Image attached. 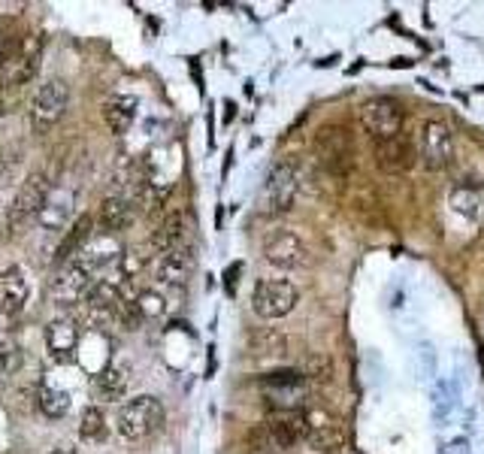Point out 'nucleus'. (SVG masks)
Here are the masks:
<instances>
[{
  "instance_id": "18",
  "label": "nucleus",
  "mask_w": 484,
  "mask_h": 454,
  "mask_svg": "<svg viewBox=\"0 0 484 454\" xmlns=\"http://www.w3.org/2000/svg\"><path fill=\"white\" fill-rule=\"evenodd\" d=\"M30 297L28 273L19 264L0 270V315H19Z\"/></svg>"
},
{
  "instance_id": "14",
  "label": "nucleus",
  "mask_w": 484,
  "mask_h": 454,
  "mask_svg": "<svg viewBox=\"0 0 484 454\" xmlns=\"http://www.w3.org/2000/svg\"><path fill=\"white\" fill-rule=\"evenodd\" d=\"M122 252L124 249L113 240V236H106V234H103V236H91V243L76 254L73 264H79V267L85 270V273L94 278V282H98V278H103L106 270L118 267V258H122Z\"/></svg>"
},
{
  "instance_id": "13",
  "label": "nucleus",
  "mask_w": 484,
  "mask_h": 454,
  "mask_svg": "<svg viewBox=\"0 0 484 454\" xmlns=\"http://www.w3.org/2000/svg\"><path fill=\"white\" fill-rule=\"evenodd\" d=\"M306 445H312L315 451L321 454H333L343 449L345 442V433H343V424L324 409H312L306 412Z\"/></svg>"
},
{
  "instance_id": "21",
  "label": "nucleus",
  "mask_w": 484,
  "mask_h": 454,
  "mask_svg": "<svg viewBox=\"0 0 484 454\" xmlns=\"http://www.w3.org/2000/svg\"><path fill=\"white\" fill-rule=\"evenodd\" d=\"M318 155L333 173L345 170L348 155H352V142H348L345 127H324V131L318 133Z\"/></svg>"
},
{
  "instance_id": "17",
  "label": "nucleus",
  "mask_w": 484,
  "mask_h": 454,
  "mask_svg": "<svg viewBox=\"0 0 484 454\" xmlns=\"http://www.w3.org/2000/svg\"><path fill=\"white\" fill-rule=\"evenodd\" d=\"M43 342L55 364H73L79 357V328L70 318H55L46 324Z\"/></svg>"
},
{
  "instance_id": "27",
  "label": "nucleus",
  "mask_w": 484,
  "mask_h": 454,
  "mask_svg": "<svg viewBox=\"0 0 484 454\" xmlns=\"http://www.w3.org/2000/svg\"><path fill=\"white\" fill-rule=\"evenodd\" d=\"M182 236H185V218H182L179 212L164 215L161 225H157L155 234H152V249H155V254L182 249Z\"/></svg>"
},
{
  "instance_id": "32",
  "label": "nucleus",
  "mask_w": 484,
  "mask_h": 454,
  "mask_svg": "<svg viewBox=\"0 0 484 454\" xmlns=\"http://www.w3.org/2000/svg\"><path fill=\"white\" fill-rule=\"evenodd\" d=\"M21 364H25V352H21V346L15 342L13 333L0 330V376H13V373H19Z\"/></svg>"
},
{
  "instance_id": "11",
  "label": "nucleus",
  "mask_w": 484,
  "mask_h": 454,
  "mask_svg": "<svg viewBox=\"0 0 484 454\" xmlns=\"http://www.w3.org/2000/svg\"><path fill=\"white\" fill-rule=\"evenodd\" d=\"M39 55H43V37L39 34H25L19 39V49L10 58L0 73H4V82L10 89H21V85L34 82L37 70H39Z\"/></svg>"
},
{
  "instance_id": "7",
  "label": "nucleus",
  "mask_w": 484,
  "mask_h": 454,
  "mask_svg": "<svg viewBox=\"0 0 484 454\" xmlns=\"http://www.w3.org/2000/svg\"><path fill=\"white\" fill-rule=\"evenodd\" d=\"M264 258L267 264L279 267V270H303L309 264V245L303 243V236L291 227L269 230L264 240Z\"/></svg>"
},
{
  "instance_id": "9",
  "label": "nucleus",
  "mask_w": 484,
  "mask_h": 454,
  "mask_svg": "<svg viewBox=\"0 0 484 454\" xmlns=\"http://www.w3.org/2000/svg\"><path fill=\"white\" fill-rule=\"evenodd\" d=\"M361 122L372 140H391L403 133V107L394 98H372L361 107Z\"/></svg>"
},
{
  "instance_id": "16",
  "label": "nucleus",
  "mask_w": 484,
  "mask_h": 454,
  "mask_svg": "<svg viewBox=\"0 0 484 454\" xmlns=\"http://www.w3.org/2000/svg\"><path fill=\"white\" fill-rule=\"evenodd\" d=\"M264 436L276 449H293L297 442L306 440V412H269Z\"/></svg>"
},
{
  "instance_id": "10",
  "label": "nucleus",
  "mask_w": 484,
  "mask_h": 454,
  "mask_svg": "<svg viewBox=\"0 0 484 454\" xmlns=\"http://www.w3.org/2000/svg\"><path fill=\"white\" fill-rule=\"evenodd\" d=\"M122 309H124L122 291H118L113 282H106V278H98L82 300V313L94 328H106V324H113Z\"/></svg>"
},
{
  "instance_id": "6",
  "label": "nucleus",
  "mask_w": 484,
  "mask_h": 454,
  "mask_svg": "<svg viewBox=\"0 0 484 454\" xmlns=\"http://www.w3.org/2000/svg\"><path fill=\"white\" fill-rule=\"evenodd\" d=\"M300 191V179H297V167L293 164H276L269 170V176L260 188L258 206L264 215H284L293 210V201H297Z\"/></svg>"
},
{
  "instance_id": "35",
  "label": "nucleus",
  "mask_w": 484,
  "mask_h": 454,
  "mask_svg": "<svg viewBox=\"0 0 484 454\" xmlns=\"http://www.w3.org/2000/svg\"><path fill=\"white\" fill-rule=\"evenodd\" d=\"M49 454H85V451H79V449H70V445H61V449H55Z\"/></svg>"
},
{
  "instance_id": "5",
  "label": "nucleus",
  "mask_w": 484,
  "mask_h": 454,
  "mask_svg": "<svg viewBox=\"0 0 484 454\" xmlns=\"http://www.w3.org/2000/svg\"><path fill=\"white\" fill-rule=\"evenodd\" d=\"M297 303H300V291L288 278H260L255 291H251V309L264 321H276V318L291 315L297 309Z\"/></svg>"
},
{
  "instance_id": "8",
  "label": "nucleus",
  "mask_w": 484,
  "mask_h": 454,
  "mask_svg": "<svg viewBox=\"0 0 484 454\" xmlns=\"http://www.w3.org/2000/svg\"><path fill=\"white\" fill-rule=\"evenodd\" d=\"M418 155L427 170H446L454 161V133H451V127L446 122H439V118H430V122L420 127Z\"/></svg>"
},
{
  "instance_id": "26",
  "label": "nucleus",
  "mask_w": 484,
  "mask_h": 454,
  "mask_svg": "<svg viewBox=\"0 0 484 454\" xmlns=\"http://www.w3.org/2000/svg\"><path fill=\"white\" fill-rule=\"evenodd\" d=\"M91 236H94V218L91 215H79L73 225L64 230V240H61V245H58L61 264H70V261H73L76 254L91 243Z\"/></svg>"
},
{
  "instance_id": "12",
  "label": "nucleus",
  "mask_w": 484,
  "mask_h": 454,
  "mask_svg": "<svg viewBox=\"0 0 484 454\" xmlns=\"http://www.w3.org/2000/svg\"><path fill=\"white\" fill-rule=\"evenodd\" d=\"M91 285H94V278L79 264H73V261H70V264H61V273L55 276V282H52L55 306H61V309L82 306V300H85V294H89Z\"/></svg>"
},
{
  "instance_id": "15",
  "label": "nucleus",
  "mask_w": 484,
  "mask_h": 454,
  "mask_svg": "<svg viewBox=\"0 0 484 454\" xmlns=\"http://www.w3.org/2000/svg\"><path fill=\"white\" fill-rule=\"evenodd\" d=\"M39 227L43 230H58L70 227L76 221V191L73 188H52L49 197L39 206V215H37Z\"/></svg>"
},
{
  "instance_id": "4",
  "label": "nucleus",
  "mask_w": 484,
  "mask_h": 454,
  "mask_svg": "<svg viewBox=\"0 0 484 454\" xmlns=\"http://www.w3.org/2000/svg\"><path fill=\"white\" fill-rule=\"evenodd\" d=\"M70 107V85L64 79H49L30 98V127L37 133H49L64 118Z\"/></svg>"
},
{
  "instance_id": "24",
  "label": "nucleus",
  "mask_w": 484,
  "mask_h": 454,
  "mask_svg": "<svg viewBox=\"0 0 484 454\" xmlns=\"http://www.w3.org/2000/svg\"><path fill=\"white\" fill-rule=\"evenodd\" d=\"M155 278L161 285H182L185 276L191 273V254L182 252V249H173V252H164V254H155Z\"/></svg>"
},
{
  "instance_id": "28",
  "label": "nucleus",
  "mask_w": 484,
  "mask_h": 454,
  "mask_svg": "<svg viewBox=\"0 0 484 454\" xmlns=\"http://www.w3.org/2000/svg\"><path fill=\"white\" fill-rule=\"evenodd\" d=\"M451 210L470 221H484V185H463L451 191Z\"/></svg>"
},
{
  "instance_id": "20",
  "label": "nucleus",
  "mask_w": 484,
  "mask_h": 454,
  "mask_svg": "<svg viewBox=\"0 0 484 454\" xmlns=\"http://www.w3.org/2000/svg\"><path fill=\"white\" fill-rule=\"evenodd\" d=\"M128 388H131V373H128V366H122V364H106L103 370L94 373V379H91V391L103 403H118L124 394H128Z\"/></svg>"
},
{
  "instance_id": "22",
  "label": "nucleus",
  "mask_w": 484,
  "mask_h": 454,
  "mask_svg": "<svg viewBox=\"0 0 484 454\" xmlns=\"http://www.w3.org/2000/svg\"><path fill=\"white\" fill-rule=\"evenodd\" d=\"M98 225L106 230V236L122 234L133 225V201L124 194H113L100 203L98 210Z\"/></svg>"
},
{
  "instance_id": "2",
  "label": "nucleus",
  "mask_w": 484,
  "mask_h": 454,
  "mask_svg": "<svg viewBox=\"0 0 484 454\" xmlns=\"http://www.w3.org/2000/svg\"><path fill=\"white\" fill-rule=\"evenodd\" d=\"M258 388L273 412H300L309 397V376L300 370H273L260 376Z\"/></svg>"
},
{
  "instance_id": "30",
  "label": "nucleus",
  "mask_w": 484,
  "mask_h": 454,
  "mask_svg": "<svg viewBox=\"0 0 484 454\" xmlns=\"http://www.w3.org/2000/svg\"><path fill=\"white\" fill-rule=\"evenodd\" d=\"M37 406L46 418H64L70 412V394L52 385H39L37 391Z\"/></svg>"
},
{
  "instance_id": "25",
  "label": "nucleus",
  "mask_w": 484,
  "mask_h": 454,
  "mask_svg": "<svg viewBox=\"0 0 484 454\" xmlns=\"http://www.w3.org/2000/svg\"><path fill=\"white\" fill-rule=\"evenodd\" d=\"M249 352L258 361H282L288 355V339L276 328H258L249 337Z\"/></svg>"
},
{
  "instance_id": "19",
  "label": "nucleus",
  "mask_w": 484,
  "mask_h": 454,
  "mask_svg": "<svg viewBox=\"0 0 484 454\" xmlns=\"http://www.w3.org/2000/svg\"><path fill=\"white\" fill-rule=\"evenodd\" d=\"M372 155H376L378 170L385 173H406L412 164H415V149L412 142L403 137H391V140H378L372 146Z\"/></svg>"
},
{
  "instance_id": "33",
  "label": "nucleus",
  "mask_w": 484,
  "mask_h": 454,
  "mask_svg": "<svg viewBox=\"0 0 484 454\" xmlns=\"http://www.w3.org/2000/svg\"><path fill=\"white\" fill-rule=\"evenodd\" d=\"M19 34H15V25L10 19H0V70L10 64V58L19 49Z\"/></svg>"
},
{
  "instance_id": "34",
  "label": "nucleus",
  "mask_w": 484,
  "mask_h": 454,
  "mask_svg": "<svg viewBox=\"0 0 484 454\" xmlns=\"http://www.w3.org/2000/svg\"><path fill=\"white\" fill-rule=\"evenodd\" d=\"M240 270H242V264H236V267H227V291H230V294L236 291V276H240Z\"/></svg>"
},
{
  "instance_id": "31",
  "label": "nucleus",
  "mask_w": 484,
  "mask_h": 454,
  "mask_svg": "<svg viewBox=\"0 0 484 454\" xmlns=\"http://www.w3.org/2000/svg\"><path fill=\"white\" fill-rule=\"evenodd\" d=\"M106 430H109V421L100 406H89V409L82 412V418H79V440L89 445L100 442L103 436H106Z\"/></svg>"
},
{
  "instance_id": "3",
  "label": "nucleus",
  "mask_w": 484,
  "mask_h": 454,
  "mask_svg": "<svg viewBox=\"0 0 484 454\" xmlns=\"http://www.w3.org/2000/svg\"><path fill=\"white\" fill-rule=\"evenodd\" d=\"M49 191H52V182L46 179V173H30V176L15 188L10 206H6V227H10V234H19L21 227L37 218L39 206L49 197Z\"/></svg>"
},
{
  "instance_id": "23",
  "label": "nucleus",
  "mask_w": 484,
  "mask_h": 454,
  "mask_svg": "<svg viewBox=\"0 0 484 454\" xmlns=\"http://www.w3.org/2000/svg\"><path fill=\"white\" fill-rule=\"evenodd\" d=\"M140 103L131 94H113V98L103 100V122L113 133H128L131 124L137 122Z\"/></svg>"
},
{
  "instance_id": "1",
  "label": "nucleus",
  "mask_w": 484,
  "mask_h": 454,
  "mask_svg": "<svg viewBox=\"0 0 484 454\" xmlns=\"http://www.w3.org/2000/svg\"><path fill=\"white\" fill-rule=\"evenodd\" d=\"M164 421H166L164 403L152 394H140V397H131L128 403H122L118 418H115V430L128 442H142L149 440V436H155L157 430L164 427Z\"/></svg>"
},
{
  "instance_id": "29",
  "label": "nucleus",
  "mask_w": 484,
  "mask_h": 454,
  "mask_svg": "<svg viewBox=\"0 0 484 454\" xmlns=\"http://www.w3.org/2000/svg\"><path fill=\"white\" fill-rule=\"evenodd\" d=\"M128 306L133 309V315L142 318V321H161V318L166 315V300H164V294H161V291H152V288L140 291V294H137V300L128 303Z\"/></svg>"
}]
</instances>
